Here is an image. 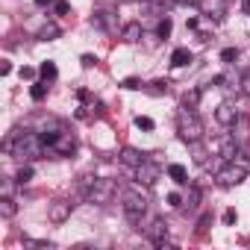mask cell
Listing matches in <instances>:
<instances>
[{"label": "cell", "mask_w": 250, "mask_h": 250, "mask_svg": "<svg viewBox=\"0 0 250 250\" xmlns=\"http://www.w3.org/2000/svg\"><path fill=\"white\" fill-rule=\"evenodd\" d=\"M147 194H142L136 186L127 188V194H124V215H127L130 224H142V215L147 212Z\"/></svg>", "instance_id": "4"}, {"label": "cell", "mask_w": 250, "mask_h": 250, "mask_svg": "<svg viewBox=\"0 0 250 250\" xmlns=\"http://www.w3.org/2000/svg\"><path fill=\"white\" fill-rule=\"evenodd\" d=\"M53 0H36V6H50Z\"/></svg>", "instance_id": "35"}, {"label": "cell", "mask_w": 250, "mask_h": 250, "mask_svg": "<svg viewBox=\"0 0 250 250\" xmlns=\"http://www.w3.org/2000/svg\"><path fill=\"white\" fill-rule=\"evenodd\" d=\"M59 36H62V30H59L56 24H44V27L39 30V39H42V42H53V39H59Z\"/></svg>", "instance_id": "16"}, {"label": "cell", "mask_w": 250, "mask_h": 250, "mask_svg": "<svg viewBox=\"0 0 250 250\" xmlns=\"http://www.w3.org/2000/svg\"><path fill=\"white\" fill-rule=\"evenodd\" d=\"M18 212V203L9 197V194H3V200H0V215H3V218H12Z\"/></svg>", "instance_id": "17"}, {"label": "cell", "mask_w": 250, "mask_h": 250, "mask_svg": "<svg viewBox=\"0 0 250 250\" xmlns=\"http://www.w3.org/2000/svg\"><path fill=\"white\" fill-rule=\"evenodd\" d=\"M74 150H77V142H74V136H65V133H62V136L56 139V145H53L47 153H53V156H71Z\"/></svg>", "instance_id": "12"}, {"label": "cell", "mask_w": 250, "mask_h": 250, "mask_svg": "<svg viewBox=\"0 0 250 250\" xmlns=\"http://www.w3.org/2000/svg\"><path fill=\"white\" fill-rule=\"evenodd\" d=\"M188 62H191V53H188L186 47L174 50V56H171V65H174V68H183V65H188Z\"/></svg>", "instance_id": "18"}, {"label": "cell", "mask_w": 250, "mask_h": 250, "mask_svg": "<svg viewBox=\"0 0 250 250\" xmlns=\"http://www.w3.org/2000/svg\"><path fill=\"white\" fill-rule=\"evenodd\" d=\"M124 88H142V83L136 77H130V80H124Z\"/></svg>", "instance_id": "31"}, {"label": "cell", "mask_w": 250, "mask_h": 250, "mask_svg": "<svg viewBox=\"0 0 250 250\" xmlns=\"http://www.w3.org/2000/svg\"><path fill=\"white\" fill-rule=\"evenodd\" d=\"M136 127H139V130H153V121L145 118V115H139V118H136Z\"/></svg>", "instance_id": "26"}, {"label": "cell", "mask_w": 250, "mask_h": 250, "mask_svg": "<svg viewBox=\"0 0 250 250\" xmlns=\"http://www.w3.org/2000/svg\"><path fill=\"white\" fill-rule=\"evenodd\" d=\"M39 71H42V77H44V83H50V80H56V74H59L53 62H42V68H39Z\"/></svg>", "instance_id": "20"}, {"label": "cell", "mask_w": 250, "mask_h": 250, "mask_svg": "<svg viewBox=\"0 0 250 250\" xmlns=\"http://www.w3.org/2000/svg\"><path fill=\"white\" fill-rule=\"evenodd\" d=\"M241 94H244V97H250V71H244V74H241Z\"/></svg>", "instance_id": "28"}, {"label": "cell", "mask_w": 250, "mask_h": 250, "mask_svg": "<svg viewBox=\"0 0 250 250\" xmlns=\"http://www.w3.org/2000/svg\"><path fill=\"white\" fill-rule=\"evenodd\" d=\"M112 194H115V183H112V180H97V177H94L91 188L85 191V197H88L91 203H106Z\"/></svg>", "instance_id": "5"}, {"label": "cell", "mask_w": 250, "mask_h": 250, "mask_svg": "<svg viewBox=\"0 0 250 250\" xmlns=\"http://www.w3.org/2000/svg\"><path fill=\"white\" fill-rule=\"evenodd\" d=\"M33 77H36V71H33V68H27V65H24V68H21V80H33Z\"/></svg>", "instance_id": "32"}, {"label": "cell", "mask_w": 250, "mask_h": 250, "mask_svg": "<svg viewBox=\"0 0 250 250\" xmlns=\"http://www.w3.org/2000/svg\"><path fill=\"white\" fill-rule=\"evenodd\" d=\"M118 159H121V165H127V168H139L147 156H145L142 150H136V147L127 145V147H121V156H118Z\"/></svg>", "instance_id": "11"}, {"label": "cell", "mask_w": 250, "mask_h": 250, "mask_svg": "<svg viewBox=\"0 0 250 250\" xmlns=\"http://www.w3.org/2000/svg\"><path fill=\"white\" fill-rule=\"evenodd\" d=\"M224 224H235V209H227L224 212Z\"/></svg>", "instance_id": "33"}, {"label": "cell", "mask_w": 250, "mask_h": 250, "mask_svg": "<svg viewBox=\"0 0 250 250\" xmlns=\"http://www.w3.org/2000/svg\"><path fill=\"white\" fill-rule=\"evenodd\" d=\"M247 174H250V162H244V159H229L218 174H215V183L218 186H224V188H232V186H238V183H244L247 180Z\"/></svg>", "instance_id": "3"}, {"label": "cell", "mask_w": 250, "mask_h": 250, "mask_svg": "<svg viewBox=\"0 0 250 250\" xmlns=\"http://www.w3.org/2000/svg\"><path fill=\"white\" fill-rule=\"evenodd\" d=\"M197 100H200V91L194 88L191 94H186V100H183V106H191V109H194V106H197Z\"/></svg>", "instance_id": "27"}, {"label": "cell", "mask_w": 250, "mask_h": 250, "mask_svg": "<svg viewBox=\"0 0 250 250\" xmlns=\"http://www.w3.org/2000/svg\"><path fill=\"white\" fill-rule=\"evenodd\" d=\"M215 150H218V156H221V159H227V162L238 156V145H235V139H232V136H221V139L215 142Z\"/></svg>", "instance_id": "10"}, {"label": "cell", "mask_w": 250, "mask_h": 250, "mask_svg": "<svg viewBox=\"0 0 250 250\" xmlns=\"http://www.w3.org/2000/svg\"><path fill=\"white\" fill-rule=\"evenodd\" d=\"M3 147L12 150L18 159H39V156H44V142H42V136H33V133H21L18 142L6 139Z\"/></svg>", "instance_id": "1"}, {"label": "cell", "mask_w": 250, "mask_h": 250, "mask_svg": "<svg viewBox=\"0 0 250 250\" xmlns=\"http://www.w3.org/2000/svg\"><path fill=\"white\" fill-rule=\"evenodd\" d=\"M91 24H94V27H100V30H106V33H112V30H115V15H112V12H106V9H100V12H94Z\"/></svg>", "instance_id": "15"}, {"label": "cell", "mask_w": 250, "mask_h": 250, "mask_svg": "<svg viewBox=\"0 0 250 250\" xmlns=\"http://www.w3.org/2000/svg\"><path fill=\"white\" fill-rule=\"evenodd\" d=\"M215 121L221 124V127H232V124L238 121V109H235L232 103H227V100H224V103L215 109Z\"/></svg>", "instance_id": "9"}, {"label": "cell", "mask_w": 250, "mask_h": 250, "mask_svg": "<svg viewBox=\"0 0 250 250\" xmlns=\"http://www.w3.org/2000/svg\"><path fill=\"white\" fill-rule=\"evenodd\" d=\"M235 56H238V50H235V47H227V50L221 53V59H224V62H232Z\"/></svg>", "instance_id": "29"}, {"label": "cell", "mask_w": 250, "mask_h": 250, "mask_svg": "<svg viewBox=\"0 0 250 250\" xmlns=\"http://www.w3.org/2000/svg\"><path fill=\"white\" fill-rule=\"evenodd\" d=\"M136 177H139V183L153 186V183L159 180V165H156V162H150V159H145V162L136 168Z\"/></svg>", "instance_id": "8"}, {"label": "cell", "mask_w": 250, "mask_h": 250, "mask_svg": "<svg viewBox=\"0 0 250 250\" xmlns=\"http://www.w3.org/2000/svg\"><path fill=\"white\" fill-rule=\"evenodd\" d=\"M30 94H33V100H44V94H47V83H36V85L30 88Z\"/></svg>", "instance_id": "21"}, {"label": "cell", "mask_w": 250, "mask_h": 250, "mask_svg": "<svg viewBox=\"0 0 250 250\" xmlns=\"http://www.w3.org/2000/svg\"><path fill=\"white\" fill-rule=\"evenodd\" d=\"M168 174H171V180H174V183H180V186H186V183H188V174H186V168H183V165H171V168H168Z\"/></svg>", "instance_id": "19"}, {"label": "cell", "mask_w": 250, "mask_h": 250, "mask_svg": "<svg viewBox=\"0 0 250 250\" xmlns=\"http://www.w3.org/2000/svg\"><path fill=\"white\" fill-rule=\"evenodd\" d=\"M15 180H18V186H27V183H30V180H33V168H30V165H27V168H21V171H18V177H15Z\"/></svg>", "instance_id": "23"}, {"label": "cell", "mask_w": 250, "mask_h": 250, "mask_svg": "<svg viewBox=\"0 0 250 250\" xmlns=\"http://www.w3.org/2000/svg\"><path fill=\"white\" fill-rule=\"evenodd\" d=\"M168 203H171V206H183V197H180L177 191H171V194H168Z\"/></svg>", "instance_id": "30"}, {"label": "cell", "mask_w": 250, "mask_h": 250, "mask_svg": "<svg viewBox=\"0 0 250 250\" xmlns=\"http://www.w3.org/2000/svg\"><path fill=\"white\" fill-rule=\"evenodd\" d=\"M168 85H171L168 80H156V83H150V91L153 94H162V91H168Z\"/></svg>", "instance_id": "25"}, {"label": "cell", "mask_w": 250, "mask_h": 250, "mask_svg": "<svg viewBox=\"0 0 250 250\" xmlns=\"http://www.w3.org/2000/svg\"><path fill=\"white\" fill-rule=\"evenodd\" d=\"M177 130H180V139L188 142V145H197L203 139V121L197 118V112L191 106H183L180 115H177Z\"/></svg>", "instance_id": "2"}, {"label": "cell", "mask_w": 250, "mask_h": 250, "mask_svg": "<svg viewBox=\"0 0 250 250\" xmlns=\"http://www.w3.org/2000/svg\"><path fill=\"white\" fill-rule=\"evenodd\" d=\"M24 247H39V250H53L50 241H36V238H24Z\"/></svg>", "instance_id": "24"}, {"label": "cell", "mask_w": 250, "mask_h": 250, "mask_svg": "<svg viewBox=\"0 0 250 250\" xmlns=\"http://www.w3.org/2000/svg\"><path fill=\"white\" fill-rule=\"evenodd\" d=\"M71 212H74V203L71 200H53L47 206V221L50 224H65L71 218Z\"/></svg>", "instance_id": "6"}, {"label": "cell", "mask_w": 250, "mask_h": 250, "mask_svg": "<svg viewBox=\"0 0 250 250\" xmlns=\"http://www.w3.org/2000/svg\"><path fill=\"white\" fill-rule=\"evenodd\" d=\"M121 42H124V44H136V42H142V24H139V21L124 24V30H121Z\"/></svg>", "instance_id": "14"}, {"label": "cell", "mask_w": 250, "mask_h": 250, "mask_svg": "<svg viewBox=\"0 0 250 250\" xmlns=\"http://www.w3.org/2000/svg\"><path fill=\"white\" fill-rule=\"evenodd\" d=\"M171 30H174V24H171V18H165V21H159V39H168L171 36Z\"/></svg>", "instance_id": "22"}, {"label": "cell", "mask_w": 250, "mask_h": 250, "mask_svg": "<svg viewBox=\"0 0 250 250\" xmlns=\"http://www.w3.org/2000/svg\"><path fill=\"white\" fill-rule=\"evenodd\" d=\"M197 6H200L203 15H209V18H215V21L224 18V0H200Z\"/></svg>", "instance_id": "13"}, {"label": "cell", "mask_w": 250, "mask_h": 250, "mask_svg": "<svg viewBox=\"0 0 250 250\" xmlns=\"http://www.w3.org/2000/svg\"><path fill=\"white\" fill-rule=\"evenodd\" d=\"M145 235L156 244V247H168V224L162 218H156L150 227H145Z\"/></svg>", "instance_id": "7"}, {"label": "cell", "mask_w": 250, "mask_h": 250, "mask_svg": "<svg viewBox=\"0 0 250 250\" xmlns=\"http://www.w3.org/2000/svg\"><path fill=\"white\" fill-rule=\"evenodd\" d=\"M56 12H59V15H65V12H68V3H65V0H59V3H56Z\"/></svg>", "instance_id": "34"}, {"label": "cell", "mask_w": 250, "mask_h": 250, "mask_svg": "<svg viewBox=\"0 0 250 250\" xmlns=\"http://www.w3.org/2000/svg\"><path fill=\"white\" fill-rule=\"evenodd\" d=\"M241 6H244V12L250 15V0H244V3H241Z\"/></svg>", "instance_id": "36"}]
</instances>
